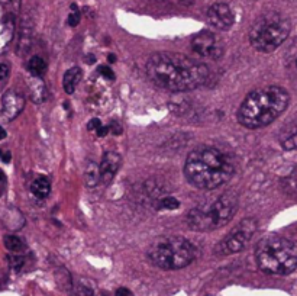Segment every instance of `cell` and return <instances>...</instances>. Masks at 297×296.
Wrapping results in <instances>:
<instances>
[{
    "instance_id": "obj_1",
    "label": "cell",
    "mask_w": 297,
    "mask_h": 296,
    "mask_svg": "<svg viewBox=\"0 0 297 296\" xmlns=\"http://www.w3.org/2000/svg\"><path fill=\"white\" fill-rule=\"evenodd\" d=\"M146 76L157 87L180 93L204 85L209 78V68L177 52H157L146 63Z\"/></svg>"
},
{
    "instance_id": "obj_2",
    "label": "cell",
    "mask_w": 297,
    "mask_h": 296,
    "mask_svg": "<svg viewBox=\"0 0 297 296\" xmlns=\"http://www.w3.org/2000/svg\"><path fill=\"white\" fill-rule=\"evenodd\" d=\"M235 173V163L218 147L200 145L187 155L184 176L197 189L213 191L229 182Z\"/></svg>"
},
{
    "instance_id": "obj_3",
    "label": "cell",
    "mask_w": 297,
    "mask_h": 296,
    "mask_svg": "<svg viewBox=\"0 0 297 296\" xmlns=\"http://www.w3.org/2000/svg\"><path fill=\"white\" fill-rule=\"evenodd\" d=\"M290 96L280 86H267L252 90L238 109V122L248 129L269 126L287 109Z\"/></svg>"
},
{
    "instance_id": "obj_4",
    "label": "cell",
    "mask_w": 297,
    "mask_h": 296,
    "mask_svg": "<svg viewBox=\"0 0 297 296\" xmlns=\"http://www.w3.org/2000/svg\"><path fill=\"white\" fill-rule=\"evenodd\" d=\"M255 258L261 272L273 276H287L297 268V244L284 237L270 235L258 243Z\"/></svg>"
},
{
    "instance_id": "obj_5",
    "label": "cell",
    "mask_w": 297,
    "mask_h": 296,
    "mask_svg": "<svg viewBox=\"0 0 297 296\" xmlns=\"http://www.w3.org/2000/svg\"><path fill=\"white\" fill-rule=\"evenodd\" d=\"M238 210V198L232 193H223L211 203H203L187 213V225L193 231H215L228 225Z\"/></svg>"
},
{
    "instance_id": "obj_6",
    "label": "cell",
    "mask_w": 297,
    "mask_h": 296,
    "mask_svg": "<svg viewBox=\"0 0 297 296\" xmlns=\"http://www.w3.org/2000/svg\"><path fill=\"white\" fill-rule=\"evenodd\" d=\"M197 257V249L190 239L171 235L157 239L148 250V258L163 270L187 267Z\"/></svg>"
},
{
    "instance_id": "obj_7",
    "label": "cell",
    "mask_w": 297,
    "mask_h": 296,
    "mask_svg": "<svg viewBox=\"0 0 297 296\" xmlns=\"http://www.w3.org/2000/svg\"><path fill=\"white\" fill-rule=\"evenodd\" d=\"M290 34V22L278 12L261 15L249 29V42L259 52L276 51Z\"/></svg>"
},
{
    "instance_id": "obj_8",
    "label": "cell",
    "mask_w": 297,
    "mask_h": 296,
    "mask_svg": "<svg viewBox=\"0 0 297 296\" xmlns=\"http://www.w3.org/2000/svg\"><path fill=\"white\" fill-rule=\"evenodd\" d=\"M257 228H258V222L254 218L241 221L240 224L218 244V247L215 250L216 254L229 256V254H236L242 251L249 244Z\"/></svg>"
},
{
    "instance_id": "obj_9",
    "label": "cell",
    "mask_w": 297,
    "mask_h": 296,
    "mask_svg": "<svg viewBox=\"0 0 297 296\" xmlns=\"http://www.w3.org/2000/svg\"><path fill=\"white\" fill-rule=\"evenodd\" d=\"M192 49L201 57H207L211 60H219L225 52L221 38L209 31H203L193 38Z\"/></svg>"
},
{
    "instance_id": "obj_10",
    "label": "cell",
    "mask_w": 297,
    "mask_h": 296,
    "mask_svg": "<svg viewBox=\"0 0 297 296\" xmlns=\"http://www.w3.org/2000/svg\"><path fill=\"white\" fill-rule=\"evenodd\" d=\"M207 19L211 22L212 26L221 31H228L233 25L235 15L233 10L230 9L229 5L219 2V3H213L209 10H207Z\"/></svg>"
},
{
    "instance_id": "obj_11",
    "label": "cell",
    "mask_w": 297,
    "mask_h": 296,
    "mask_svg": "<svg viewBox=\"0 0 297 296\" xmlns=\"http://www.w3.org/2000/svg\"><path fill=\"white\" fill-rule=\"evenodd\" d=\"M25 107V99L16 90H8L2 97V115L6 119H15Z\"/></svg>"
},
{
    "instance_id": "obj_12",
    "label": "cell",
    "mask_w": 297,
    "mask_h": 296,
    "mask_svg": "<svg viewBox=\"0 0 297 296\" xmlns=\"http://www.w3.org/2000/svg\"><path fill=\"white\" fill-rule=\"evenodd\" d=\"M122 164V157L116 151H107L103 154V158L100 163V179L102 183L109 184L115 179L116 173L119 172Z\"/></svg>"
},
{
    "instance_id": "obj_13",
    "label": "cell",
    "mask_w": 297,
    "mask_h": 296,
    "mask_svg": "<svg viewBox=\"0 0 297 296\" xmlns=\"http://www.w3.org/2000/svg\"><path fill=\"white\" fill-rule=\"evenodd\" d=\"M31 192L34 193L35 198L38 199H45L51 192V183L45 176H38L31 183Z\"/></svg>"
},
{
    "instance_id": "obj_14",
    "label": "cell",
    "mask_w": 297,
    "mask_h": 296,
    "mask_svg": "<svg viewBox=\"0 0 297 296\" xmlns=\"http://www.w3.org/2000/svg\"><path fill=\"white\" fill-rule=\"evenodd\" d=\"M81 80V68L80 67H73L68 70L67 73L64 74V78H63V86H64V90L67 92L68 95L74 93L77 85L80 83Z\"/></svg>"
},
{
    "instance_id": "obj_15",
    "label": "cell",
    "mask_w": 297,
    "mask_h": 296,
    "mask_svg": "<svg viewBox=\"0 0 297 296\" xmlns=\"http://www.w3.org/2000/svg\"><path fill=\"white\" fill-rule=\"evenodd\" d=\"M280 144L283 145L284 150H297V124L288 126L287 129L283 131L280 137Z\"/></svg>"
},
{
    "instance_id": "obj_16",
    "label": "cell",
    "mask_w": 297,
    "mask_h": 296,
    "mask_svg": "<svg viewBox=\"0 0 297 296\" xmlns=\"http://www.w3.org/2000/svg\"><path fill=\"white\" fill-rule=\"evenodd\" d=\"M84 179H86L87 186L95 187L99 183H102L100 179V166H97L96 163H88L87 166L86 173H84Z\"/></svg>"
},
{
    "instance_id": "obj_17",
    "label": "cell",
    "mask_w": 297,
    "mask_h": 296,
    "mask_svg": "<svg viewBox=\"0 0 297 296\" xmlns=\"http://www.w3.org/2000/svg\"><path fill=\"white\" fill-rule=\"evenodd\" d=\"M28 71L34 77H41L47 71V64L45 61L38 56H34L28 61Z\"/></svg>"
},
{
    "instance_id": "obj_18",
    "label": "cell",
    "mask_w": 297,
    "mask_h": 296,
    "mask_svg": "<svg viewBox=\"0 0 297 296\" xmlns=\"http://www.w3.org/2000/svg\"><path fill=\"white\" fill-rule=\"evenodd\" d=\"M3 241H5V247L15 254H19L25 250V243L16 235H6Z\"/></svg>"
},
{
    "instance_id": "obj_19",
    "label": "cell",
    "mask_w": 297,
    "mask_h": 296,
    "mask_svg": "<svg viewBox=\"0 0 297 296\" xmlns=\"http://www.w3.org/2000/svg\"><path fill=\"white\" fill-rule=\"evenodd\" d=\"M157 206L160 208V209H168V210H173L177 209L179 206H180V203L179 201L173 198V196H163L160 201L157 202Z\"/></svg>"
},
{
    "instance_id": "obj_20",
    "label": "cell",
    "mask_w": 297,
    "mask_h": 296,
    "mask_svg": "<svg viewBox=\"0 0 297 296\" xmlns=\"http://www.w3.org/2000/svg\"><path fill=\"white\" fill-rule=\"evenodd\" d=\"M287 191L290 193H294L297 195V169L296 170H293V173L290 174V177L287 179Z\"/></svg>"
},
{
    "instance_id": "obj_21",
    "label": "cell",
    "mask_w": 297,
    "mask_h": 296,
    "mask_svg": "<svg viewBox=\"0 0 297 296\" xmlns=\"http://www.w3.org/2000/svg\"><path fill=\"white\" fill-rule=\"evenodd\" d=\"M80 22V12L77 10L76 5H73V13L68 16V25L70 26H77Z\"/></svg>"
},
{
    "instance_id": "obj_22",
    "label": "cell",
    "mask_w": 297,
    "mask_h": 296,
    "mask_svg": "<svg viewBox=\"0 0 297 296\" xmlns=\"http://www.w3.org/2000/svg\"><path fill=\"white\" fill-rule=\"evenodd\" d=\"M99 71H100V74L103 77H106L107 80H115V73L112 71V68L107 67V66H100L99 67Z\"/></svg>"
},
{
    "instance_id": "obj_23",
    "label": "cell",
    "mask_w": 297,
    "mask_h": 296,
    "mask_svg": "<svg viewBox=\"0 0 297 296\" xmlns=\"http://www.w3.org/2000/svg\"><path fill=\"white\" fill-rule=\"evenodd\" d=\"M10 266L15 268V270H19L22 266H23V258L19 257V256H13V257L9 258Z\"/></svg>"
},
{
    "instance_id": "obj_24",
    "label": "cell",
    "mask_w": 297,
    "mask_h": 296,
    "mask_svg": "<svg viewBox=\"0 0 297 296\" xmlns=\"http://www.w3.org/2000/svg\"><path fill=\"white\" fill-rule=\"evenodd\" d=\"M10 68L8 64H0V80H6L9 76Z\"/></svg>"
},
{
    "instance_id": "obj_25",
    "label": "cell",
    "mask_w": 297,
    "mask_h": 296,
    "mask_svg": "<svg viewBox=\"0 0 297 296\" xmlns=\"http://www.w3.org/2000/svg\"><path fill=\"white\" fill-rule=\"evenodd\" d=\"M0 160L5 163H9L12 160V154H10L9 150H3L0 148Z\"/></svg>"
},
{
    "instance_id": "obj_26",
    "label": "cell",
    "mask_w": 297,
    "mask_h": 296,
    "mask_svg": "<svg viewBox=\"0 0 297 296\" xmlns=\"http://www.w3.org/2000/svg\"><path fill=\"white\" fill-rule=\"evenodd\" d=\"M102 125L103 124H102L97 118H95V119H92V121L88 122V129H92V131H97Z\"/></svg>"
},
{
    "instance_id": "obj_27",
    "label": "cell",
    "mask_w": 297,
    "mask_h": 296,
    "mask_svg": "<svg viewBox=\"0 0 297 296\" xmlns=\"http://www.w3.org/2000/svg\"><path fill=\"white\" fill-rule=\"evenodd\" d=\"M116 296H134V293L129 290V289H126V287H119L117 290H116Z\"/></svg>"
},
{
    "instance_id": "obj_28",
    "label": "cell",
    "mask_w": 297,
    "mask_h": 296,
    "mask_svg": "<svg viewBox=\"0 0 297 296\" xmlns=\"http://www.w3.org/2000/svg\"><path fill=\"white\" fill-rule=\"evenodd\" d=\"M109 131H110V129H109V125H107V126L102 125V126H100V128L96 131V134H97V137H106Z\"/></svg>"
},
{
    "instance_id": "obj_29",
    "label": "cell",
    "mask_w": 297,
    "mask_h": 296,
    "mask_svg": "<svg viewBox=\"0 0 297 296\" xmlns=\"http://www.w3.org/2000/svg\"><path fill=\"white\" fill-rule=\"evenodd\" d=\"M109 129L113 132V134H116V135H119L121 132H122V129H121V126L117 124H110L109 125Z\"/></svg>"
},
{
    "instance_id": "obj_30",
    "label": "cell",
    "mask_w": 297,
    "mask_h": 296,
    "mask_svg": "<svg viewBox=\"0 0 297 296\" xmlns=\"http://www.w3.org/2000/svg\"><path fill=\"white\" fill-rule=\"evenodd\" d=\"M5 138H6V131H5V128H2V126H0V141H2V140H5Z\"/></svg>"
},
{
    "instance_id": "obj_31",
    "label": "cell",
    "mask_w": 297,
    "mask_h": 296,
    "mask_svg": "<svg viewBox=\"0 0 297 296\" xmlns=\"http://www.w3.org/2000/svg\"><path fill=\"white\" fill-rule=\"evenodd\" d=\"M6 182V176H5V173L0 170V183Z\"/></svg>"
},
{
    "instance_id": "obj_32",
    "label": "cell",
    "mask_w": 297,
    "mask_h": 296,
    "mask_svg": "<svg viewBox=\"0 0 297 296\" xmlns=\"http://www.w3.org/2000/svg\"><path fill=\"white\" fill-rule=\"evenodd\" d=\"M109 61H110V63H115L116 61V57L113 54H109Z\"/></svg>"
},
{
    "instance_id": "obj_33",
    "label": "cell",
    "mask_w": 297,
    "mask_h": 296,
    "mask_svg": "<svg viewBox=\"0 0 297 296\" xmlns=\"http://www.w3.org/2000/svg\"><path fill=\"white\" fill-rule=\"evenodd\" d=\"M171 2H179V3H190L192 0H171Z\"/></svg>"
},
{
    "instance_id": "obj_34",
    "label": "cell",
    "mask_w": 297,
    "mask_h": 296,
    "mask_svg": "<svg viewBox=\"0 0 297 296\" xmlns=\"http://www.w3.org/2000/svg\"><path fill=\"white\" fill-rule=\"evenodd\" d=\"M0 286H2V279H0Z\"/></svg>"
},
{
    "instance_id": "obj_35",
    "label": "cell",
    "mask_w": 297,
    "mask_h": 296,
    "mask_svg": "<svg viewBox=\"0 0 297 296\" xmlns=\"http://www.w3.org/2000/svg\"><path fill=\"white\" fill-rule=\"evenodd\" d=\"M296 64H297V61H296Z\"/></svg>"
}]
</instances>
